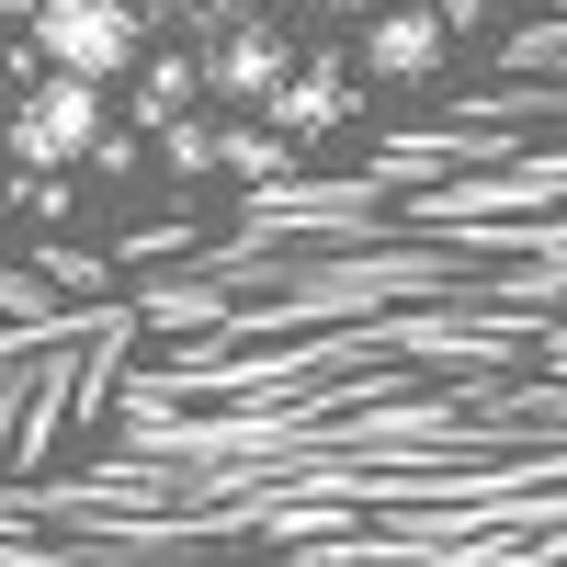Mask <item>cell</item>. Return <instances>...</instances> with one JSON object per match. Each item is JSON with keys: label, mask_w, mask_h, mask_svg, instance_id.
<instances>
[{"label": "cell", "mask_w": 567, "mask_h": 567, "mask_svg": "<svg viewBox=\"0 0 567 567\" xmlns=\"http://www.w3.org/2000/svg\"><path fill=\"white\" fill-rule=\"evenodd\" d=\"M23 45L69 80H136L148 69V0H45Z\"/></svg>", "instance_id": "obj_2"}, {"label": "cell", "mask_w": 567, "mask_h": 567, "mask_svg": "<svg viewBox=\"0 0 567 567\" xmlns=\"http://www.w3.org/2000/svg\"><path fill=\"white\" fill-rule=\"evenodd\" d=\"M148 12H159V23H205V34H216L227 12H239V0H148Z\"/></svg>", "instance_id": "obj_9"}, {"label": "cell", "mask_w": 567, "mask_h": 567, "mask_svg": "<svg viewBox=\"0 0 567 567\" xmlns=\"http://www.w3.org/2000/svg\"><path fill=\"white\" fill-rule=\"evenodd\" d=\"M284 80H296V45H284V23L239 0V12H227V23L205 34V103H239V114H261Z\"/></svg>", "instance_id": "obj_3"}, {"label": "cell", "mask_w": 567, "mask_h": 567, "mask_svg": "<svg viewBox=\"0 0 567 567\" xmlns=\"http://www.w3.org/2000/svg\"><path fill=\"white\" fill-rule=\"evenodd\" d=\"M329 12H341V0H329Z\"/></svg>", "instance_id": "obj_12"}, {"label": "cell", "mask_w": 567, "mask_h": 567, "mask_svg": "<svg viewBox=\"0 0 567 567\" xmlns=\"http://www.w3.org/2000/svg\"><path fill=\"white\" fill-rule=\"evenodd\" d=\"M0 125H12V91H0Z\"/></svg>", "instance_id": "obj_11"}, {"label": "cell", "mask_w": 567, "mask_h": 567, "mask_svg": "<svg viewBox=\"0 0 567 567\" xmlns=\"http://www.w3.org/2000/svg\"><path fill=\"white\" fill-rule=\"evenodd\" d=\"M352 103H363V80H352L341 58H296V80L261 103V125H272V136H296V148H318V136H341V125H352Z\"/></svg>", "instance_id": "obj_5"}, {"label": "cell", "mask_w": 567, "mask_h": 567, "mask_svg": "<svg viewBox=\"0 0 567 567\" xmlns=\"http://www.w3.org/2000/svg\"><path fill=\"white\" fill-rule=\"evenodd\" d=\"M125 91H136V125L159 136L171 114H194V103H205V58H182V45H171V58H148V69H136Z\"/></svg>", "instance_id": "obj_6"}, {"label": "cell", "mask_w": 567, "mask_h": 567, "mask_svg": "<svg viewBox=\"0 0 567 567\" xmlns=\"http://www.w3.org/2000/svg\"><path fill=\"white\" fill-rule=\"evenodd\" d=\"M34 12H45V0H0V23H34Z\"/></svg>", "instance_id": "obj_10"}, {"label": "cell", "mask_w": 567, "mask_h": 567, "mask_svg": "<svg viewBox=\"0 0 567 567\" xmlns=\"http://www.w3.org/2000/svg\"><path fill=\"white\" fill-rule=\"evenodd\" d=\"M103 91H114V80H69V69L23 80V91H12V125H0V148H12L34 182H69V171H91V148L114 136Z\"/></svg>", "instance_id": "obj_1"}, {"label": "cell", "mask_w": 567, "mask_h": 567, "mask_svg": "<svg viewBox=\"0 0 567 567\" xmlns=\"http://www.w3.org/2000/svg\"><path fill=\"white\" fill-rule=\"evenodd\" d=\"M227 182L239 194H272V182H296V136H272V125H227Z\"/></svg>", "instance_id": "obj_8"}, {"label": "cell", "mask_w": 567, "mask_h": 567, "mask_svg": "<svg viewBox=\"0 0 567 567\" xmlns=\"http://www.w3.org/2000/svg\"><path fill=\"white\" fill-rule=\"evenodd\" d=\"M443 58H454V23L432 12V0H374V23H363V80L420 91V80H443Z\"/></svg>", "instance_id": "obj_4"}, {"label": "cell", "mask_w": 567, "mask_h": 567, "mask_svg": "<svg viewBox=\"0 0 567 567\" xmlns=\"http://www.w3.org/2000/svg\"><path fill=\"white\" fill-rule=\"evenodd\" d=\"M148 148H159L171 182H216V171H227V125H205V103H194V114H171Z\"/></svg>", "instance_id": "obj_7"}]
</instances>
